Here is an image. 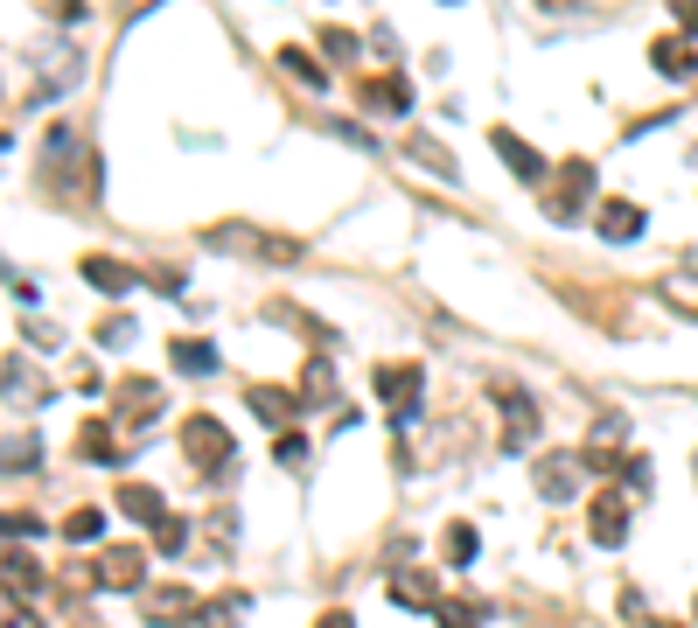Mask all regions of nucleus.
I'll return each instance as SVG.
<instances>
[{
  "instance_id": "31",
  "label": "nucleus",
  "mask_w": 698,
  "mask_h": 628,
  "mask_svg": "<svg viewBox=\"0 0 698 628\" xmlns=\"http://www.w3.org/2000/svg\"><path fill=\"white\" fill-rule=\"evenodd\" d=\"M98 343H106V350H126V343H134V322H106V328H98Z\"/></svg>"
},
{
  "instance_id": "6",
  "label": "nucleus",
  "mask_w": 698,
  "mask_h": 628,
  "mask_svg": "<svg viewBox=\"0 0 698 628\" xmlns=\"http://www.w3.org/2000/svg\"><path fill=\"white\" fill-rule=\"evenodd\" d=\"M98 580H106V587H119V593H126V587H140V580H147V559L134 552V544H112V552H106V559H98Z\"/></svg>"
},
{
  "instance_id": "21",
  "label": "nucleus",
  "mask_w": 698,
  "mask_h": 628,
  "mask_svg": "<svg viewBox=\"0 0 698 628\" xmlns=\"http://www.w3.org/2000/svg\"><path fill=\"white\" fill-rule=\"evenodd\" d=\"M168 356L183 363V371H217V350H210V343H175Z\"/></svg>"
},
{
  "instance_id": "24",
  "label": "nucleus",
  "mask_w": 698,
  "mask_h": 628,
  "mask_svg": "<svg viewBox=\"0 0 698 628\" xmlns=\"http://www.w3.org/2000/svg\"><path fill=\"white\" fill-rule=\"evenodd\" d=\"M489 615L475 608V600H448V608H441V628H482Z\"/></svg>"
},
{
  "instance_id": "3",
  "label": "nucleus",
  "mask_w": 698,
  "mask_h": 628,
  "mask_svg": "<svg viewBox=\"0 0 698 628\" xmlns=\"http://www.w3.org/2000/svg\"><path fill=\"white\" fill-rule=\"evenodd\" d=\"M183 454H189L196 468H217V461H230V433L217 426L210 412H203V419H189V426H183Z\"/></svg>"
},
{
  "instance_id": "28",
  "label": "nucleus",
  "mask_w": 698,
  "mask_h": 628,
  "mask_svg": "<svg viewBox=\"0 0 698 628\" xmlns=\"http://www.w3.org/2000/svg\"><path fill=\"white\" fill-rule=\"evenodd\" d=\"M279 63H287V70L301 77V85H322V63H307V57H301V49H279Z\"/></svg>"
},
{
  "instance_id": "8",
  "label": "nucleus",
  "mask_w": 698,
  "mask_h": 628,
  "mask_svg": "<svg viewBox=\"0 0 698 628\" xmlns=\"http://www.w3.org/2000/svg\"><path fill=\"white\" fill-rule=\"evenodd\" d=\"M593 196V168L587 161H566V181H559V196H552V217L559 224H573V209Z\"/></svg>"
},
{
  "instance_id": "1",
  "label": "nucleus",
  "mask_w": 698,
  "mask_h": 628,
  "mask_svg": "<svg viewBox=\"0 0 698 628\" xmlns=\"http://www.w3.org/2000/svg\"><path fill=\"white\" fill-rule=\"evenodd\" d=\"M377 399L405 426V419L420 412V371H412V363H384V371H377Z\"/></svg>"
},
{
  "instance_id": "20",
  "label": "nucleus",
  "mask_w": 698,
  "mask_h": 628,
  "mask_svg": "<svg viewBox=\"0 0 698 628\" xmlns=\"http://www.w3.org/2000/svg\"><path fill=\"white\" fill-rule=\"evenodd\" d=\"M189 608H196V600L183 587H161V593H154V608H147V621H189Z\"/></svg>"
},
{
  "instance_id": "14",
  "label": "nucleus",
  "mask_w": 698,
  "mask_h": 628,
  "mask_svg": "<svg viewBox=\"0 0 698 628\" xmlns=\"http://www.w3.org/2000/svg\"><path fill=\"white\" fill-rule=\"evenodd\" d=\"M497 154L510 161V175H524V181H538V175H545V161H538V154H531L524 140H517V134H503V126H497Z\"/></svg>"
},
{
  "instance_id": "5",
  "label": "nucleus",
  "mask_w": 698,
  "mask_h": 628,
  "mask_svg": "<svg viewBox=\"0 0 698 628\" xmlns=\"http://www.w3.org/2000/svg\"><path fill=\"white\" fill-rule=\"evenodd\" d=\"M364 112H377V119L412 112V85H405V77H371V85H364Z\"/></svg>"
},
{
  "instance_id": "18",
  "label": "nucleus",
  "mask_w": 698,
  "mask_h": 628,
  "mask_svg": "<svg viewBox=\"0 0 698 628\" xmlns=\"http://www.w3.org/2000/svg\"><path fill=\"white\" fill-rule=\"evenodd\" d=\"M203 628H238L245 621V593H217V600H203Z\"/></svg>"
},
{
  "instance_id": "32",
  "label": "nucleus",
  "mask_w": 698,
  "mask_h": 628,
  "mask_svg": "<svg viewBox=\"0 0 698 628\" xmlns=\"http://www.w3.org/2000/svg\"><path fill=\"white\" fill-rule=\"evenodd\" d=\"M670 14H678L685 29H698V0H670Z\"/></svg>"
},
{
  "instance_id": "17",
  "label": "nucleus",
  "mask_w": 698,
  "mask_h": 628,
  "mask_svg": "<svg viewBox=\"0 0 698 628\" xmlns=\"http://www.w3.org/2000/svg\"><path fill=\"white\" fill-rule=\"evenodd\" d=\"M252 412L266 419V426H287V419H294V399H287V391H273V384H252Z\"/></svg>"
},
{
  "instance_id": "2",
  "label": "nucleus",
  "mask_w": 698,
  "mask_h": 628,
  "mask_svg": "<svg viewBox=\"0 0 698 628\" xmlns=\"http://www.w3.org/2000/svg\"><path fill=\"white\" fill-rule=\"evenodd\" d=\"M203 245H217V252H252V258H294L287 238H258V230H245V224H217V230H203Z\"/></svg>"
},
{
  "instance_id": "27",
  "label": "nucleus",
  "mask_w": 698,
  "mask_h": 628,
  "mask_svg": "<svg viewBox=\"0 0 698 628\" xmlns=\"http://www.w3.org/2000/svg\"><path fill=\"white\" fill-rule=\"evenodd\" d=\"M448 559H454V566L475 559V531H469V523H448Z\"/></svg>"
},
{
  "instance_id": "13",
  "label": "nucleus",
  "mask_w": 698,
  "mask_h": 628,
  "mask_svg": "<svg viewBox=\"0 0 698 628\" xmlns=\"http://www.w3.org/2000/svg\"><path fill=\"white\" fill-rule=\"evenodd\" d=\"M119 510L140 517V523H161V517H168V510H161V489H147V482H126V489H119Z\"/></svg>"
},
{
  "instance_id": "7",
  "label": "nucleus",
  "mask_w": 698,
  "mask_h": 628,
  "mask_svg": "<svg viewBox=\"0 0 698 628\" xmlns=\"http://www.w3.org/2000/svg\"><path fill=\"white\" fill-rule=\"evenodd\" d=\"M629 538V510H622V495H593V544H608V552H615V544H622Z\"/></svg>"
},
{
  "instance_id": "22",
  "label": "nucleus",
  "mask_w": 698,
  "mask_h": 628,
  "mask_svg": "<svg viewBox=\"0 0 698 628\" xmlns=\"http://www.w3.org/2000/svg\"><path fill=\"white\" fill-rule=\"evenodd\" d=\"M154 544H161V552L175 559V552L189 544V523H183V517H161V523H154Z\"/></svg>"
},
{
  "instance_id": "15",
  "label": "nucleus",
  "mask_w": 698,
  "mask_h": 628,
  "mask_svg": "<svg viewBox=\"0 0 698 628\" xmlns=\"http://www.w3.org/2000/svg\"><path fill=\"white\" fill-rule=\"evenodd\" d=\"M42 461V448H36V433H8L0 440V468H8V475H29V468Z\"/></svg>"
},
{
  "instance_id": "19",
  "label": "nucleus",
  "mask_w": 698,
  "mask_h": 628,
  "mask_svg": "<svg viewBox=\"0 0 698 628\" xmlns=\"http://www.w3.org/2000/svg\"><path fill=\"white\" fill-rule=\"evenodd\" d=\"M650 63H657L663 77H691V70H698V57H691L685 42H657V49H650Z\"/></svg>"
},
{
  "instance_id": "33",
  "label": "nucleus",
  "mask_w": 698,
  "mask_h": 628,
  "mask_svg": "<svg viewBox=\"0 0 698 628\" xmlns=\"http://www.w3.org/2000/svg\"><path fill=\"white\" fill-rule=\"evenodd\" d=\"M315 628H356V621H350V615H343V608H335V615H322V621H315Z\"/></svg>"
},
{
  "instance_id": "29",
  "label": "nucleus",
  "mask_w": 698,
  "mask_h": 628,
  "mask_svg": "<svg viewBox=\"0 0 698 628\" xmlns=\"http://www.w3.org/2000/svg\"><path fill=\"white\" fill-rule=\"evenodd\" d=\"M273 454L287 461V468H301V461H307V440H301V433H279V440H273Z\"/></svg>"
},
{
  "instance_id": "25",
  "label": "nucleus",
  "mask_w": 698,
  "mask_h": 628,
  "mask_svg": "<svg viewBox=\"0 0 698 628\" xmlns=\"http://www.w3.org/2000/svg\"><path fill=\"white\" fill-rule=\"evenodd\" d=\"M0 566H8V580H14V587H42V566H36L29 552H8Z\"/></svg>"
},
{
  "instance_id": "11",
  "label": "nucleus",
  "mask_w": 698,
  "mask_h": 628,
  "mask_svg": "<svg viewBox=\"0 0 698 628\" xmlns=\"http://www.w3.org/2000/svg\"><path fill=\"white\" fill-rule=\"evenodd\" d=\"M392 600H405V608H433V572L399 566V572H392Z\"/></svg>"
},
{
  "instance_id": "10",
  "label": "nucleus",
  "mask_w": 698,
  "mask_h": 628,
  "mask_svg": "<svg viewBox=\"0 0 698 628\" xmlns=\"http://www.w3.org/2000/svg\"><path fill=\"white\" fill-rule=\"evenodd\" d=\"M573 482H580V468H573V461H559V454H545V461H538V495L566 503V495H573Z\"/></svg>"
},
{
  "instance_id": "26",
  "label": "nucleus",
  "mask_w": 698,
  "mask_h": 628,
  "mask_svg": "<svg viewBox=\"0 0 698 628\" xmlns=\"http://www.w3.org/2000/svg\"><path fill=\"white\" fill-rule=\"evenodd\" d=\"M98 531H106V517H98V510H77V517L63 523V538H77V544H91Z\"/></svg>"
},
{
  "instance_id": "30",
  "label": "nucleus",
  "mask_w": 698,
  "mask_h": 628,
  "mask_svg": "<svg viewBox=\"0 0 698 628\" xmlns=\"http://www.w3.org/2000/svg\"><path fill=\"white\" fill-rule=\"evenodd\" d=\"M663 294H670V301H685V307H698V279H685V273H670V279H663Z\"/></svg>"
},
{
  "instance_id": "16",
  "label": "nucleus",
  "mask_w": 698,
  "mask_h": 628,
  "mask_svg": "<svg viewBox=\"0 0 698 628\" xmlns=\"http://www.w3.org/2000/svg\"><path fill=\"white\" fill-rule=\"evenodd\" d=\"M85 279L98 286V294H126V286H134V266H119V258H85Z\"/></svg>"
},
{
  "instance_id": "9",
  "label": "nucleus",
  "mask_w": 698,
  "mask_h": 628,
  "mask_svg": "<svg viewBox=\"0 0 698 628\" xmlns=\"http://www.w3.org/2000/svg\"><path fill=\"white\" fill-rule=\"evenodd\" d=\"M0 391H8L14 405H42V384H36V371H29L21 356H8V363H0Z\"/></svg>"
},
{
  "instance_id": "23",
  "label": "nucleus",
  "mask_w": 698,
  "mask_h": 628,
  "mask_svg": "<svg viewBox=\"0 0 698 628\" xmlns=\"http://www.w3.org/2000/svg\"><path fill=\"white\" fill-rule=\"evenodd\" d=\"M85 461H119V448H112V426H85Z\"/></svg>"
},
{
  "instance_id": "4",
  "label": "nucleus",
  "mask_w": 698,
  "mask_h": 628,
  "mask_svg": "<svg viewBox=\"0 0 698 628\" xmlns=\"http://www.w3.org/2000/svg\"><path fill=\"white\" fill-rule=\"evenodd\" d=\"M531 440H538V405L524 399V391H503V448L524 454Z\"/></svg>"
},
{
  "instance_id": "12",
  "label": "nucleus",
  "mask_w": 698,
  "mask_h": 628,
  "mask_svg": "<svg viewBox=\"0 0 698 628\" xmlns=\"http://www.w3.org/2000/svg\"><path fill=\"white\" fill-rule=\"evenodd\" d=\"M601 238H615V245L642 238V209H636V203H608V209H601Z\"/></svg>"
}]
</instances>
